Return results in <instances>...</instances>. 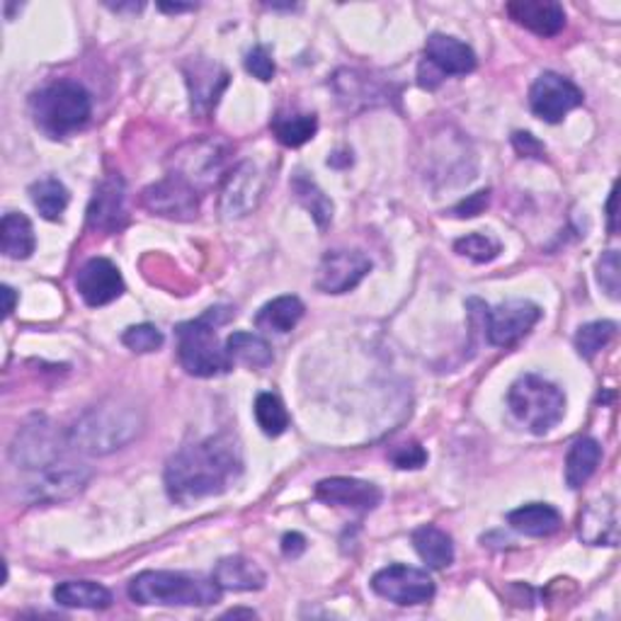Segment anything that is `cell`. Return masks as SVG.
<instances>
[{
	"mask_svg": "<svg viewBox=\"0 0 621 621\" xmlns=\"http://www.w3.org/2000/svg\"><path fill=\"white\" fill-rule=\"evenodd\" d=\"M226 355L234 365H246L250 369H263L272 365V347L265 337L243 331L226 337Z\"/></svg>",
	"mask_w": 621,
	"mask_h": 621,
	"instance_id": "31",
	"label": "cell"
},
{
	"mask_svg": "<svg viewBox=\"0 0 621 621\" xmlns=\"http://www.w3.org/2000/svg\"><path fill=\"white\" fill-rule=\"evenodd\" d=\"M369 272L372 260L359 250H329L319 265L315 287L325 294H345L355 289Z\"/></svg>",
	"mask_w": 621,
	"mask_h": 621,
	"instance_id": "15",
	"label": "cell"
},
{
	"mask_svg": "<svg viewBox=\"0 0 621 621\" xmlns=\"http://www.w3.org/2000/svg\"><path fill=\"white\" fill-rule=\"evenodd\" d=\"M127 222V184L119 176H107L93 192L88 226L97 234H119Z\"/></svg>",
	"mask_w": 621,
	"mask_h": 621,
	"instance_id": "16",
	"label": "cell"
},
{
	"mask_svg": "<svg viewBox=\"0 0 621 621\" xmlns=\"http://www.w3.org/2000/svg\"><path fill=\"white\" fill-rule=\"evenodd\" d=\"M231 315L234 311L228 307H214L204 311L198 321L178 325V359L184 372L200 379L231 372L234 362L226 355V345H222L216 335V329Z\"/></svg>",
	"mask_w": 621,
	"mask_h": 621,
	"instance_id": "3",
	"label": "cell"
},
{
	"mask_svg": "<svg viewBox=\"0 0 621 621\" xmlns=\"http://www.w3.org/2000/svg\"><path fill=\"white\" fill-rule=\"evenodd\" d=\"M10 459H13L25 471H37L49 464L61 462V442L59 434L45 420H35L17 432L10 450Z\"/></svg>",
	"mask_w": 621,
	"mask_h": 621,
	"instance_id": "14",
	"label": "cell"
},
{
	"mask_svg": "<svg viewBox=\"0 0 621 621\" xmlns=\"http://www.w3.org/2000/svg\"><path fill=\"white\" fill-rule=\"evenodd\" d=\"M512 144H515L517 154L527 156V158H544V144L541 141L534 139L529 132H517L512 136Z\"/></svg>",
	"mask_w": 621,
	"mask_h": 621,
	"instance_id": "43",
	"label": "cell"
},
{
	"mask_svg": "<svg viewBox=\"0 0 621 621\" xmlns=\"http://www.w3.org/2000/svg\"><path fill=\"white\" fill-rule=\"evenodd\" d=\"M413 547L430 569H446L454 563V544L446 532L434 525H422L413 532Z\"/></svg>",
	"mask_w": 621,
	"mask_h": 621,
	"instance_id": "27",
	"label": "cell"
},
{
	"mask_svg": "<svg viewBox=\"0 0 621 621\" xmlns=\"http://www.w3.org/2000/svg\"><path fill=\"white\" fill-rule=\"evenodd\" d=\"M507 403L512 416L534 434H547L565 416L563 391L537 374L520 377L510 386Z\"/></svg>",
	"mask_w": 621,
	"mask_h": 621,
	"instance_id": "6",
	"label": "cell"
},
{
	"mask_svg": "<svg viewBox=\"0 0 621 621\" xmlns=\"http://www.w3.org/2000/svg\"><path fill=\"white\" fill-rule=\"evenodd\" d=\"M372 590L379 597L389 599V602L401 607H413L430 602L434 597V583L432 577L420 569L394 563L372 577Z\"/></svg>",
	"mask_w": 621,
	"mask_h": 621,
	"instance_id": "13",
	"label": "cell"
},
{
	"mask_svg": "<svg viewBox=\"0 0 621 621\" xmlns=\"http://www.w3.org/2000/svg\"><path fill=\"white\" fill-rule=\"evenodd\" d=\"M389 459L394 462L396 468L406 471V468H422L428 464V452H425L418 442H408V444H398L396 450H391Z\"/></svg>",
	"mask_w": 621,
	"mask_h": 621,
	"instance_id": "41",
	"label": "cell"
},
{
	"mask_svg": "<svg viewBox=\"0 0 621 621\" xmlns=\"http://www.w3.org/2000/svg\"><path fill=\"white\" fill-rule=\"evenodd\" d=\"M454 250L462 258L471 260V263L483 265L500 255V243L495 241V238L483 236V234H468L454 243Z\"/></svg>",
	"mask_w": 621,
	"mask_h": 621,
	"instance_id": "37",
	"label": "cell"
},
{
	"mask_svg": "<svg viewBox=\"0 0 621 621\" xmlns=\"http://www.w3.org/2000/svg\"><path fill=\"white\" fill-rule=\"evenodd\" d=\"M214 581L222 590L231 593H253L263 590L267 583L265 571L246 556H226L214 569Z\"/></svg>",
	"mask_w": 621,
	"mask_h": 621,
	"instance_id": "23",
	"label": "cell"
},
{
	"mask_svg": "<svg viewBox=\"0 0 621 621\" xmlns=\"http://www.w3.org/2000/svg\"><path fill=\"white\" fill-rule=\"evenodd\" d=\"M32 117L49 139L79 132L93 115L91 93L75 81H53L32 95Z\"/></svg>",
	"mask_w": 621,
	"mask_h": 621,
	"instance_id": "5",
	"label": "cell"
},
{
	"mask_svg": "<svg viewBox=\"0 0 621 621\" xmlns=\"http://www.w3.org/2000/svg\"><path fill=\"white\" fill-rule=\"evenodd\" d=\"M53 599L63 607H79V609H107L112 605L110 590L93 581L59 583L53 587Z\"/></svg>",
	"mask_w": 621,
	"mask_h": 621,
	"instance_id": "29",
	"label": "cell"
},
{
	"mask_svg": "<svg viewBox=\"0 0 621 621\" xmlns=\"http://www.w3.org/2000/svg\"><path fill=\"white\" fill-rule=\"evenodd\" d=\"M228 146L219 139H194L170 156V176H178L198 192L214 188L224 178Z\"/></svg>",
	"mask_w": 621,
	"mask_h": 621,
	"instance_id": "7",
	"label": "cell"
},
{
	"mask_svg": "<svg viewBox=\"0 0 621 621\" xmlns=\"http://www.w3.org/2000/svg\"><path fill=\"white\" fill-rule=\"evenodd\" d=\"M243 474V454L231 434H214L182 446L166 466V490L170 500L190 505L194 500L222 495Z\"/></svg>",
	"mask_w": 621,
	"mask_h": 621,
	"instance_id": "1",
	"label": "cell"
},
{
	"mask_svg": "<svg viewBox=\"0 0 621 621\" xmlns=\"http://www.w3.org/2000/svg\"><path fill=\"white\" fill-rule=\"evenodd\" d=\"M122 343H124L132 353L146 355V353L160 350L163 343H166V337H163V333L156 329V325L139 323V325H132V329L124 331Z\"/></svg>",
	"mask_w": 621,
	"mask_h": 621,
	"instance_id": "38",
	"label": "cell"
},
{
	"mask_svg": "<svg viewBox=\"0 0 621 621\" xmlns=\"http://www.w3.org/2000/svg\"><path fill=\"white\" fill-rule=\"evenodd\" d=\"M607 219H609V234H617V184L612 188V192H609Z\"/></svg>",
	"mask_w": 621,
	"mask_h": 621,
	"instance_id": "45",
	"label": "cell"
},
{
	"mask_svg": "<svg viewBox=\"0 0 621 621\" xmlns=\"http://www.w3.org/2000/svg\"><path fill=\"white\" fill-rule=\"evenodd\" d=\"M333 88L337 93V100H341L347 110H359L362 107H372L386 103V91L379 88L374 79L359 73V71H337L333 79Z\"/></svg>",
	"mask_w": 621,
	"mask_h": 621,
	"instance_id": "24",
	"label": "cell"
},
{
	"mask_svg": "<svg viewBox=\"0 0 621 621\" xmlns=\"http://www.w3.org/2000/svg\"><path fill=\"white\" fill-rule=\"evenodd\" d=\"M315 498L333 507H350L359 512H369L381 503L384 493H381L379 486L369 483V481L333 476V478H323V481L315 486Z\"/></svg>",
	"mask_w": 621,
	"mask_h": 621,
	"instance_id": "19",
	"label": "cell"
},
{
	"mask_svg": "<svg viewBox=\"0 0 621 621\" xmlns=\"http://www.w3.org/2000/svg\"><path fill=\"white\" fill-rule=\"evenodd\" d=\"M272 134L287 148H299L319 132V119L309 112H277L270 122Z\"/></svg>",
	"mask_w": 621,
	"mask_h": 621,
	"instance_id": "28",
	"label": "cell"
},
{
	"mask_svg": "<svg viewBox=\"0 0 621 621\" xmlns=\"http://www.w3.org/2000/svg\"><path fill=\"white\" fill-rule=\"evenodd\" d=\"M599 459H602V446H599L597 440H575L569 450V456H565V483H569V488L577 490L590 481L597 471Z\"/></svg>",
	"mask_w": 621,
	"mask_h": 621,
	"instance_id": "26",
	"label": "cell"
},
{
	"mask_svg": "<svg viewBox=\"0 0 621 621\" xmlns=\"http://www.w3.org/2000/svg\"><path fill=\"white\" fill-rule=\"evenodd\" d=\"M617 335V323L612 321H595L585 323L575 333V350L583 359H593L599 355V350L612 343V337Z\"/></svg>",
	"mask_w": 621,
	"mask_h": 621,
	"instance_id": "36",
	"label": "cell"
},
{
	"mask_svg": "<svg viewBox=\"0 0 621 621\" xmlns=\"http://www.w3.org/2000/svg\"><path fill=\"white\" fill-rule=\"evenodd\" d=\"M246 71L263 83L275 79V59H272L267 47H255L246 53Z\"/></svg>",
	"mask_w": 621,
	"mask_h": 621,
	"instance_id": "40",
	"label": "cell"
},
{
	"mask_svg": "<svg viewBox=\"0 0 621 621\" xmlns=\"http://www.w3.org/2000/svg\"><path fill=\"white\" fill-rule=\"evenodd\" d=\"M291 192H294V200H297L303 210L313 216L315 224H319L321 228L331 224L333 202L325 198V192L307 176V172H297V176L291 178Z\"/></svg>",
	"mask_w": 621,
	"mask_h": 621,
	"instance_id": "33",
	"label": "cell"
},
{
	"mask_svg": "<svg viewBox=\"0 0 621 621\" xmlns=\"http://www.w3.org/2000/svg\"><path fill=\"white\" fill-rule=\"evenodd\" d=\"M597 282L609 299H619L621 291V275H619V253L607 250L597 263Z\"/></svg>",
	"mask_w": 621,
	"mask_h": 621,
	"instance_id": "39",
	"label": "cell"
},
{
	"mask_svg": "<svg viewBox=\"0 0 621 621\" xmlns=\"http://www.w3.org/2000/svg\"><path fill=\"white\" fill-rule=\"evenodd\" d=\"M303 303L299 297H277L267 301L255 315V325L272 333H289L303 319Z\"/></svg>",
	"mask_w": 621,
	"mask_h": 621,
	"instance_id": "32",
	"label": "cell"
},
{
	"mask_svg": "<svg viewBox=\"0 0 621 621\" xmlns=\"http://www.w3.org/2000/svg\"><path fill=\"white\" fill-rule=\"evenodd\" d=\"M507 15L539 37H556L565 27V10L553 0H515Z\"/></svg>",
	"mask_w": 621,
	"mask_h": 621,
	"instance_id": "21",
	"label": "cell"
},
{
	"mask_svg": "<svg viewBox=\"0 0 621 621\" xmlns=\"http://www.w3.org/2000/svg\"><path fill=\"white\" fill-rule=\"evenodd\" d=\"M88 481H91L88 468L61 459L57 464L37 468V471H29V478L23 483V490L29 503L45 505V503H61V500L79 495L81 490L88 486Z\"/></svg>",
	"mask_w": 621,
	"mask_h": 621,
	"instance_id": "9",
	"label": "cell"
},
{
	"mask_svg": "<svg viewBox=\"0 0 621 621\" xmlns=\"http://www.w3.org/2000/svg\"><path fill=\"white\" fill-rule=\"evenodd\" d=\"M488 202H490V190H481V192L471 194V198L462 200L450 214L459 216V219H474V216H478L486 210Z\"/></svg>",
	"mask_w": 621,
	"mask_h": 621,
	"instance_id": "42",
	"label": "cell"
},
{
	"mask_svg": "<svg viewBox=\"0 0 621 621\" xmlns=\"http://www.w3.org/2000/svg\"><path fill=\"white\" fill-rule=\"evenodd\" d=\"M188 85H190L192 112L198 117H206L214 110L222 93L226 91L228 73L226 69L219 67V63L192 61L188 67Z\"/></svg>",
	"mask_w": 621,
	"mask_h": 621,
	"instance_id": "20",
	"label": "cell"
},
{
	"mask_svg": "<svg viewBox=\"0 0 621 621\" xmlns=\"http://www.w3.org/2000/svg\"><path fill=\"white\" fill-rule=\"evenodd\" d=\"M585 100L583 91L561 73L544 71L529 88L532 112L549 124H559L561 119Z\"/></svg>",
	"mask_w": 621,
	"mask_h": 621,
	"instance_id": "11",
	"label": "cell"
},
{
	"mask_svg": "<svg viewBox=\"0 0 621 621\" xmlns=\"http://www.w3.org/2000/svg\"><path fill=\"white\" fill-rule=\"evenodd\" d=\"M129 597L144 607H206L216 605L222 587L200 575L170 571H144L129 583Z\"/></svg>",
	"mask_w": 621,
	"mask_h": 621,
	"instance_id": "4",
	"label": "cell"
},
{
	"mask_svg": "<svg viewBox=\"0 0 621 621\" xmlns=\"http://www.w3.org/2000/svg\"><path fill=\"white\" fill-rule=\"evenodd\" d=\"M29 198H32V204L37 206V212L45 216L47 222H59L61 214L67 212V206L71 202L67 184L59 182L57 178L37 180L29 188Z\"/></svg>",
	"mask_w": 621,
	"mask_h": 621,
	"instance_id": "34",
	"label": "cell"
},
{
	"mask_svg": "<svg viewBox=\"0 0 621 621\" xmlns=\"http://www.w3.org/2000/svg\"><path fill=\"white\" fill-rule=\"evenodd\" d=\"M224 617H250V619H253L255 612H253V609H231V612L224 614Z\"/></svg>",
	"mask_w": 621,
	"mask_h": 621,
	"instance_id": "48",
	"label": "cell"
},
{
	"mask_svg": "<svg viewBox=\"0 0 621 621\" xmlns=\"http://www.w3.org/2000/svg\"><path fill=\"white\" fill-rule=\"evenodd\" d=\"M476 53L464 41L450 35H430L425 41V59L418 69L422 91H434L446 75H466L476 71Z\"/></svg>",
	"mask_w": 621,
	"mask_h": 621,
	"instance_id": "8",
	"label": "cell"
},
{
	"mask_svg": "<svg viewBox=\"0 0 621 621\" xmlns=\"http://www.w3.org/2000/svg\"><path fill=\"white\" fill-rule=\"evenodd\" d=\"M263 198V176L253 163H241L236 170L226 176L222 190V214L228 219L250 214Z\"/></svg>",
	"mask_w": 621,
	"mask_h": 621,
	"instance_id": "18",
	"label": "cell"
},
{
	"mask_svg": "<svg viewBox=\"0 0 621 621\" xmlns=\"http://www.w3.org/2000/svg\"><path fill=\"white\" fill-rule=\"evenodd\" d=\"M507 525L525 537H551L563 527L561 512L547 503H529L507 515Z\"/></svg>",
	"mask_w": 621,
	"mask_h": 621,
	"instance_id": "25",
	"label": "cell"
},
{
	"mask_svg": "<svg viewBox=\"0 0 621 621\" xmlns=\"http://www.w3.org/2000/svg\"><path fill=\"white\" fill-rule=\"evenodd\" d=\"M75 289L93 309L107 307L124 294L122 272L107 258H93L75 275Z\"/></svg>",
	"mask_w": 621,
	"mask_h": 621,
	"instance_id": "17",
	"label": "cell"
},
{
	"mask_svg": "<svg viewBox=\"0 0 621 621\" xmlns=\"http://www.w3.org/2000/svg\"><path fill=\"white\" fill-rule=\"evenodd\" d=\"M541 319V309L537 303L525 299H512L498 307L483 303V331L490 345L510 347L520 343Z\"/></svg>",
	"mask_w": 621,
	"mask_h": 621,
	"instance_id": "10",
	"label": "cell"
},
{
	"mask_svg": "<svg viewBox=\"0 0 621 621\" xmlns=\"http://www.w3.org/2000/svg\"><path fill=\"white\" fill-rule=\"evenodd\" d=\"M0 294H3V299H5L3 313H5V315H10V313H13V311H15V301H17V294H15V289H13V287H8V285H5L3 289H0Z\"/></svg>",
	"mask_w": 621,
	"mask_h": 621,
	"instance_id": "46",
	"label": "cell"
},
{
	"mask_svg": "<svg viewBox=\"0 0 621 621\" xmlns=\"http://www.w3.org/2000/svg\"><path fill=\"white\" fill-rule=\"evenodd\" d=\"M581 539L590 547H617L619 544V517L614 498L605 495L590 503L581 515Z\"/></svg>",
	"mask_w": 621,
	"mask_h": 621,
	"instance_id": "22",
	"label": "cell"
},
{
	"mask_svg": "<svg viewBox=\"0 0 621 621\" xmlns=\"http://www.w3.org/2000/svg\"><path fill=\"white\" fill-rule=\"evenodd\" d=\"M141 430V416L134 406L110 401L95 406L75 420L67 434V446L83 454H110L132 442Z\"/></svg>",
	"mask_w": 621,
	"mask_h": 621,
	"instance_id": "2",
	"label": "cell"
},
{
	"mask_svg": "<svg viewBox=\"0 0 621 621\" xmlns=\"http://www.w3.org/2000/svg\"><path fill=\"white\" fill-rule=\"evenodd\" d=\"M255 420L267 438H279L289 428V413L275 394H260L255 398Z\"/></svg>",
	"mask_w": 621,
	"mask_h": 621,
	"instance_id": "35",
	"label": "cell"
},
{
	"mask_svg": "<svg viewBox=\"0 0 621 621\" xmlns=\"http://www.w3.org/2000/svg\"><path fill=\"white\" fill-rule=\"evenodd\" d=\"M0 243H3V253L13 260H27L35 253V228L25 214L8 212L0 224Z\"/></svg>",
	"mask_w": 621,
	"mask_h": 621,
	"instance_id": "30",
	"label": "cell"
},
{
	"mask_svg": "<svg viewBox=\"0 0 621 621\" xmlns=\"http://www.w3.org/2000/svg\"><path fill=\"white\" fill-rule=\"evenodd\" d=\"M303 551H307V539H303L299 532H289L282 537V553H285L287 559H297Z\"/></svg>",
	"mask_w": 621,
	"mask_h": 621,
	"instance_id": "44",
	"label": "cell"
},
{
	"mask_svg": "<svg viewBox=\"0 0 621 621\" xmlns=\"http://www.w3.org/2000/svg\"><path fill=\"white\" fill-rule=\"evenodd\" d=\"M158 8L163 10V13H188V10H194L198 5H192V3H190V5H182V3H176V5H172V3H160Z\"/></svg>",
	"mask_w": 621,
	"mask_h": 621,
	"instance_id": "47",
	"label": "cell"
},
{
	"mask_svg": "<svg viewBox=\"0 0 621 621\" xmlns=\"http://www.w3.org/2000/svg\"><path fill=\"white\" fill-rule=\"evenodd\" d=\"M200 198L202 194L180 180L178 176H168L158 180L156 184L141 192V204L146 206L151 214L163 216V219L172 222H192L200 212Z\"/></svg>",
	"mask_w": 621,
	"mask_h": 621,
	"instance_id": "12",
	"label": "cell"
}]
</instances>
